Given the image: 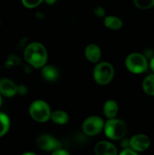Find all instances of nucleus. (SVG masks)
<instances>
[{
	"instance_id": "obj_1",
	"label": "nucleus",
	"mask_w": 154,
	"mask_h": 155,
	"mask_svg": "<svg viewBox=\"0 0 154 155\" xmlns=\"http://www.w3.org/2000/svg\"><path fill=\"white\" fill-rule=\"evenodd\" d=\"M48 58V50L41 42H30L24 48V61L34 69H41L42 67L47 64Z\"/></svg>"
},
{
	"instance_id": "obj_2",
	"label": "nucleus",
	"mask_w": 154,
	"mask_h": 155,
	"mask_svg": "<svg viewBox=\"0 0 154 155\" xmlns=\"http://www.w3.org/2000/svg\"><path fill=\"white\" fill-rule=\"evenodd\" d=\"M115 76L114 66L109 61H99L93 69V79L99 86H107L113 81Z\"/></svg>"
},
{
	"instance_id": "obj_3",
	"label": "nucleus",
	"mask_w": 154,
	"mask_h": 155,
	"mask_svg": "<svg viewBox=\"0 0 154 155\" xmlns=\"http://www.w3.org/2000/svg\"><path fill=\"white\" fill-rule=\"evenodd\" d=\"M125 66L131 74H142L149 69V59L143 53L131 52L125 58Z\"/></svg>"
},
{
	"instance_id": "obj_4",
	"label": "nucleus",
	"mask_w": 154,
	"mask_h": 155,
	"mask_svg": "<svg viewBox=\"0 0 154 155\" xmlns=\"http://www.w3.org/2000/svg\"><path fill=\"white\" fill-rule=\"evenodd\" d=\"M104 134L109 139L118 141L122 139L126 135L128 127L125 121L119 118L107 119L104 127Z\"/></svg>"
},
{
	"instance_id": "obj_5",
	"label": "nucleus",
	"mask_w": 154,
	"mask_h": 155,
	"mask_svg": "<svg viewBox=\"0 0 154 155\" xmlns=\"http://www.w3.org/2000/svg\"><path fill=\"white\" fill-rule=\"evenodd\" d=\"M51 107L47 101L42 99L34 100L29 107L30 117L37 123H46L50 120L51 114Z\"/></svg>"
},
{
	"instance_id": "obj_6",
	"label": "nucleus",
	"mask_w": 154,
	"mask_h": 155,
	"mask_svg": "<svg viewBox=\"0 0 154 155\" xmlns=\"http://www.w3.org/2000/svg\"><path fill=\"white\" fill-rule=\"evenodd\" d=\"M105 121L98 115H91L84 120L82 124V130L88 136H95L104 130Z\"/></svg>"
},
{
	"instance_id": "obj_7",
	"label": "nucleus",
	"mask_w": 154,
	"mask_h": 155,
	"mask_svg": "<svg viewBox=\"0 0 154 155\" xmlns=\"http://www.w3.org/2000/svg\"><path fill=\"white\" fill-rule=\"evenodd\" d=\"M36 145L45 151H54L61 147L60 142L54 136L48 134H42L36 139Z\"/></svg>"
},
{
	"instance_id": "obj_8",
	"label": "nucleus",
	"mask_w": 154,
	"mask_h": 155,
	"mask_svg": "<svg viewBox=\"0 0 154 155\" xmlns=\"http://www.w3.org/2000/svg\"><path fill=\"white\" fill-rule=\"evenodd\" d=\"M128 141L129 148L136 152H143L150 146V139L143 133L134 135Z\"/></svg>"
},
{
	"instance_id": "obj_9",
	"label": "nucleus",
	"mask_w": 154,
	"mask_h": 155,
	"mask_svg": "<svg viewBox=\"0 0 154 155\" xmlns=\"http://www.w3.org/2000/svg\"><path fill=\"white\" fill-rule=\"evenodd\" d=\"M0 94L5 98H13L18 95V85L8 78L0 79Z\"/></svg>"
},
{
	"instance_id": "obj_10",
	"label": "nucleus",
	"mask_w": 154,
	"mask_h": 155,
	"mask_svg": "<svg viewBox=\"0 0 154 155\" xmlns=\"http://www.w3.org/2000/svg\"><path fill=\"white\" fill-rule=\"evenodd\" d=\"M84 54L89 62L97 64L101 61L102 57V51L99 45L95 43H90L85 48Z\"/></svg>"
},
{
	"instance_id": "obj_11",
	"label": "nucleus",
	"mask_w": 154,
	"mask_h": 155,
	"mask_svg": "<svg viewBox=\"0 0 154 155\" xmlns=\"http://www.w3.org/2000/svg\"><path fill=\"white\" fill-rule=\"evenodd\" d=\"M95 155H118L116 147L109 141H100L95 146Z\"/></svg>"
},
{
	"instance_id": "obj_12",
	"label": "nucleus",
	"mask_w": 154,
	"mask_h": 155,
	"mask_svg": "<svg viewBox=\"0 0 154 155\" xmlns=\"http://www.w3.org/2000/svg\"><path fill=\"white\" fill-rule=\"evenodd\" d=\"M119 104L114 99H107L103 106V113L107 119H113L116 117L119 113Z\"/></svg>"
},
{
	"instance_id": "obj_13",
	"label": "nucleus",
	"mask_w": 154,
	"mask_h": 155,
	"mask_svg": "<svg viewBox=\"0 0 154 155\" xmlns=\"http://www.w3.org/2000/svg\"><path fill=\"white\" fill-rule=\"evenodd\" d=\"M41 74L45 80L48 82H54L60 76L58 69L52 64H45L41 68Z\"/></svg>"
},
{
	"instance_id": "obj_14",
	"label": "nucleus",
	"mask_w": 154,
	"mask_h": 155,
	"mask_svg": "<svg viewBox=\"0 0 154 155\" xmlns=\"http://www.w3.org/2000/svg\"><path fill=\"white\" fill-rule=\"evenodd\" d=\"M104 27L110 30L117 31L123 27V21L119 17L115 15H106L104 18Z\"/></svg>"
},
{
	"instance_id": "obj_15",
	"label": "nucleus",
	"mask_w": 154,
	"mask_h": 155,
	"mask_svg": "<svg viewBox=\"0 0 154 155\" xmlns=\"http://www.w3.org/2000/svg\"><path fill=\"white\" fill-rule=\"evenodd\" d=\"M50 120L57 125H65L69 121V115L67 112L63 110H53Z\"/></svg>"
},
{
	"instance_id": "obj_16",
	"label": "nucleus",
	"mask_w": 154,
	"mask_h": 155,
	"mask_svg": "<svg viewBox=\"0 0 154 155\" xmlns=\"http://www.w3.org/2000/svg\"><path fill=\"white\" fill-rule=\"evenodd\" d=\"M142 89L146 95L154 96V74H149L142 82Z\"/></svg>"
},
{
	"instance_id": "obj_17",
	"label": "nucleus",
	"mask_w": 154,
	"mask_h": 155,
	"mask_svg": "<svg viewBox=\"0 0 154 155\" xmlns=\"http://www.w3.org/2000/svg\"><path fill=\"white\" fill-rule=\"evenodd\" d=\"M10 127L11 120L9 117L4 112L0 111V138L7 134Z\"/></svg>"
},
{
	"instance_id": "obj_18",
	"label": "nucleus",
	"mask_w": 154,
	"mask_h": 155,
	"mask_svg": "<svg viewBox=\"0 0 154 155\" xmlns=\"http://www.w3.org/2000/svg\"><path fill=\"white\" fill-rule=\"evenodd\" d=\"M20 65H24L22 60L19 56L15 54H9L5 61V66L8 69H11Z\"/></svg>"
},
{
	"instance_id": "obj_19",
	"label": "nucleus",
	"mask_w": 154,
	"mask_h": 155,
	"mask_svg": "<svg viewBox=\"0 0 154 155\" xmlns=\"http://www.w3.org/2000/svg\"><path fill=\"white\" fill-rule=\"evenodd\" d=\"M134 6L140 10H148L154 6V0H133Z\"/></svg>"
},
{
	"instance_id": "obj_20",
	"label": "nucleus",
	"mask_w": 154,
	"mask_h": 155,
	"mask_svg": "<svg viewBox=\"0 0 154 155\" xmlns=\"http://www.w3.org/2000/svg\"><path fill=\"white\" fill-rule=\"evenodd\" d=\"M44 0H21V3L25 8L29 9L35 8L40 5Z\"/></svg>"
},
{
	"instance_id": "obj_21",
	"label": "nucleus",
	"mask_w": 154,
	"mask_h": 155,
	"mask_svg": "<svg viewBox=\"0 0 154 155\" xmlns=\"http://www.w3.org/2000/svg\"><path fill=\"white\" fill-rule=\"evenodd\" d=\"M93 13L97 18H104L106 17V11L102 6H96L93 9Z\"/></svg>"
},
{
	"instance_id": "obj_22",
	"label": "nucleus",
	"mask_w": 154,
	"mask_h": 155,
	"mask_svg": "<svg viewBox=\"0 0 154 155\" xmlns=\"http://www.w3.org/2000/svg\"><path fill=\"white\" fill-rule=\"evenodd\" d=\"M28 93V88L24 84L18 85V95L21 96H25Z\"/></svg>"
},
{
	"instance_id": "obj_23",
	"label": "nucleus",
	"mask_w": 154,
	"mask_h": 155,
	"mask_svg": "<svg viewBox=\"0 0 154 155\" xmlns=\"http://www.w3.org/2000/svg\"><path fill=\"white\" fill-rule=\"evenodd\" d=\"M118 155H139V154H137V152L133 151V150L131 149L130 148H124V149L119 153V154Z\"/></svg>"
},
{
	"instance_id": "obj_24",
	"label": "nucleus",
	"mask_w": 154,
	"mask_h": 155,
	"mask_svg": "<svg viewBox=\"0 0 154 155\" xmlns=\"http://www.w3.org/2000/svg\"><path fill=\"white\" fill-rule=\"evenodd\" d=\"M51 155H70L69 154L68 151H66V150L61 149V148H59V149L55 150L54 151H53L52 154Z\"/></svg>"
},
{
	"instance_id": "obj_25",
	"label": "nucleus",
	"mask_w": 154,
	"mask_h": 155,
	"mask_svg": "<svg viewBox=\"0 0 154 155\" xmlns=\"http://www.w3.org/2000/svg\"><path fill=\"white\" fill-rule=\"evenodd\" d=\"M149 68L151 70L152 73L154 74V55L149 59Z\"/></svg>"
},
{
	"instance_id": "obj_26",
	"label": "nucleus",
	"mask_w": 154,
	"mask_h": 155,
	"mask_svg": "<svg viewBox=\"0 0 154 155\" xmlns=\"http://www.w3.org/2000/svg\"><path fill=\"white\" fill-rule=\"evenodd\" d=\"M57 2V0H44V2L46 3L48 5H54Z\"/></svg>"
},
{
	"instance_id": "obj_27",
	"label": "nucleus",
	"mask_w": 154,
	"mask_h": 155,
	"mask_svg": "<svg viewBox=\"0 0 154 155\" xmlns=\"http://www.w3.org/2000/svg\"><path fill=\"white\" fill-rule=\"evenodd\" d=\"M21 155H37V154H35V153H33V152H30V151H29V152L24 153V154H22Z\"/></svg>"
},
{
	"instance_id": "obj_28",
	"label": "nucleus",
	"mask_w": 154,
	"mask_h": 155,
	"mask_svg": "<svg viewBox=\"0 0 154 155\" xmlns=\"http://www.w3.org/2000/svg\"><path fill=\"white\" fill-rule=\"evenodd\" d=\"M2 104V95L0 94V107H1Z\"/></svg>"
},
{
	"instance_id": "obj_29",
	"label": "nucleus",
	"mask_w": 154,
	"mask_h": 155,
	"mask_svg": "<svg viewBox=\"0 0 154 155\" xmlns=\"http://www.w3.org/2000/svg\"><path fill=\"white\" fill-rule=\"evenodd\" d=\"M1 24H2V22H1V21H0V27H1Z\"/></svg>"
},
{
	"instance_id": "obj_30",
	"label": "nucleus",
	"mask_w": 154,
	"mask_h": 155,
	"mask_svg": "<svg viewBox=\"0 0 154 155\" xmlns=\"http://www.w3.org/2000/svg\"><path fill=\"white\" fill-rule=\"evenodd\" d=\"M0 49H1V46H0Z\"/></svg>"
}]
</instances>
